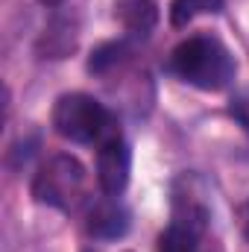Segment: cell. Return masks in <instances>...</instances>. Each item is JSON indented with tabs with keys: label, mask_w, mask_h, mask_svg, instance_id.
<instances>
[{
	"label": "cell",
	"mask_w": 249,
	"mask_h": 252,
	"mask_svg": "<svg viewBox=\"0 0 249 252\" xmlns=\"http://www.w3.org/2000/svg\"><path fill=\"white\" fill-rule=\"evenodd\" d=\"M167 67L179 79H185L202 91H223L235 79V70H238L229 47L211 35H193L182 41L170 53Z\"/></svg>",
	"instance_id": "obj_1"
},
{
	"label": "cell",
	"mask_w": 249,
	"mask_h": 252,
	"mask_svg": "<svg viewBox=\"0 0 249 252\" xmlns=\"http://www.w3.org/2000/svg\"><path fill=\"white\" fill-rule=\"evenodd\" d=\"M53 129L73 144H106L121 138L112 112L88 94H62L53 106Z\"/></svg>",
	"instance_id": "obj_2"
},
{
	"label": "cell",
	"mask_w": 249,
	"mask_h": 252,
	"mask_svg": "<svg viewBox=\"0 0 249 252\" xmlns=\"http://www.w3.org/2000/svg\"><path fill=\"white\" fill-rule=\"evenodd\" d=\"M85 190V167L73 158V156H53L47 158L35 179H32V196L41 205L59 208V211H70Z\"/></svg>",
	"instance_id": "obj_3"
},
{
	"label": "cell",
	"mask_w": 249,
	"mask_h": 252,
	"mask_svg": "<svg viewBox=\"0 0 249 252\" xmlns=\"http://www.w3.org/2000/svg\"><path fill=\"white\" fill-rule=\"evenodd\" d=\"M208 226V205L190 193H179L173 199V220L158 238V252H196L199 238Z\"/></svg>",
	"instance_id": "obj_4"
},
{
	"label": "cell",
	"mask_w": 249,
	"mask_h": 252,
	"mask_svg": "<svg viewBox=\"0 0 249 252\" xmlns=\"http://www.w3.org/2000/svg\"><path fill=\"white\" fill-rule=\"evenodd\" d=\"M129 173H132V153L124 138H112L106 144H100L97 150V182L103 193L118 196L129 185Z\"/></svg>",
	"instance_id": "obj_5"
},
{
	"label": "cell",
	"mask_w": 249,
	"mask_h": 252,
	"mask_svg": "<svg viewBox=\"0 0 249 252\" xmlns=\"http://www.w3.org/2000/svg\"><path fill=\"white\" fill-rule=\"evenodd\" d=\"M126 229H129V211H126L118 199H103L88 214V232L94 238L112 241V238L126 235Z\"/></svg>",
	"instance_id": "obj_6"
},
{
	"label": "cell",
	"mask_w": 249,
	"mask_h": 252,
	"mask_svg": "<svg viewBox=\"0 0 249 252\" xmlns=\"http://www.w3.org/2000/svg\"><path fill=\"white\" fill-rule=\"evenodd\" d=\"M115 18L121 21V27L126 32L147 35L158 24V3L156 0H118L115 3Z\"/></svg>",
	"instance_id": "obj_7"
},
{
	"label": "cell",
	"mask_w": 249,
	"mask_h": 252,
	"mask_svg": "<svg viewBox=\"0 0 249 252\" xmlns=\"http://www.w3.org/2000/svg\"><path fill=\"white\" fill-rule=\"evenodd\" d=\"M73 47H76V27L67 18L50 21V27L44 30V35L38 41V53L47 59H64Z\"/></svg>",
	"instance_id": "obj_8"
},
{
	"label": "cell",
	"mask_w": 249,
	"mask_h": 252,
	"mask_svg": "<svg viewBox=\"0 0 249 252\" xmlns=\"http://www.w3.org/2000/svg\"><path fill=\"white\" fill-rule=\"evenodd\" d=\"M223 12V0H173L170 3V24L179 30L187 27L199 15H217Z\"/></svg>",
	"instance_id": "obj_9"
},
{
	"label": "cell",
	"mask_w": 249,
	"mask_h": 252,
	"mask_svg": "<svg viewBox=\"0 0 249 252\" xmlns=\"http://www.w3.org/2000/svg\"><path fill=\"white\" fill-rule=\"evenodd\" d=\"M126 56V44L124 41H106V44H100L94 53H91V59H88V70L91 73H106V70H112L115 64L121 62Z\"/></svg>",
	"instance_id": "obj_10"
},
{
	"label": "cell",
	"mask_w": 249,
	"mask_h": 252,
	"mask_svg": "<svg viewBox=\"0 0 249 252\" xmlns=\"http://www.w3.org/2000/svg\"><path fill=\"white\" fill-rule=\"evenodd\" d=\"M229 112H232V118H235V121L249 132V88H241V91L232 97Z\"/></svg>",
	"instance_id": "obj_11"
},
{
	"label": "cell",
	"mask_w": 249,
	"mask_h": 252,
	"mask_svg": "<svg viewBox=\"0 0 249 252\" xmlns=\"http://www.w3.org/2000/svg\"><path fill=\"white\" fill-rule=\"evenodd\" d=\"M38 3H41V6H64L67 0H38Z\"/></svg>",
	"instance_id": "obj_12"
},
{
	"label": "cell",
	"mask_w": 249,
	"mask_h": 252,
	"mask_svg": "<svg viewBox=\"0 0 249 252\" xmlns=\"http://www.w3.org/2000/svg\"><path fill=\"white\" fill-rule=\"evenodd\" d=\"M244 232H247V238H249V202H247V211H244Z\"/></svg>",
	"instance_id": "obj_13"
}]
</instances>
